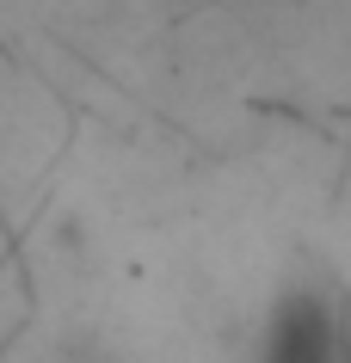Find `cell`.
I'll return each instance as SVG.
<instances>
[{"instance_id":"6da1fadb","label":"cell","mask_w":351,"mask_h":363,"mask_svg":"<svg viewBox=\"0 0 351 363\" xmlns=\"http://www.w3.org/2000/svg\"><path fill=\"white\" fill-rule=\"evenodd\" d=\"M259 363H345V320L327 296H284L259 339Z\"/></svg>"}]
</instances>
